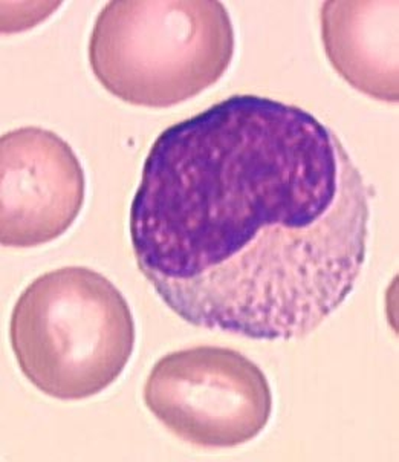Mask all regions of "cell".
I'll use <instances>...</instances> for the list:
<instances>
[{"instance_id": "5b68a950", "label": "cell", "mask_w": 399, "mask_h": 462, "mask_svg": "<svg viewBox=\"0 0 399 462\" xmlns=\"http://www.w3.org/2000/svg\"><path fill=\"white\" fill-rule=\"evenodd\" d=\"M2 226L6 248H32L65 235L85 204L79 156L55 132L21 127L0 138Z\"/></svg>"}, {"instance_id": "3957f363", "label": "cell", "mask_w": 399, "mask_h": 462, "mask_svg": "<svg viewBox=\"0 0 399 462\" xmlns=\"http://www.w3.org/2000/svg\"><path fill=\"white\" fill-rule=\"evenodd\" d=\"M135 340L125 296L86 266L37 277L11 312V347L21 371L41 393L63 402L94 397L114 384Z\"/></svg>"}, {"instance_id": "6da1fadb", "label": "cell", "mask_w": 399, "mask_h": 462, "mask_svg": "<svg viewBox=\"0 0 399 462\" xmlns=\"http://www.w3.org/2000/svg\"><path fill=\"white\" fill-rule=\"evenodd\" d=\"M369 198L349 152L311 112L231 96L150 147L130 241L140 272L190 325L300 340L361 277Z\"/></svg>"}, {"instance_id": "277c9868", "label": "cell", "mask_w": 399, "mask_h": 462, "mask_svg": "<svg viewBox=\"0 0 399 462\" xmlns=\"http://www.w3.org/2000/svg\"><path fill=\"white\" fill-rule=\"evenodd\" d=\"M150 412L182 441L237 448L264 432L273 413L270 383L244 354L220 346L172 352L144 384Z\"/></svg>"}, {"instance_id": "7a4b0ae2", "label": "cell", "mask_w": 399, "mask_h": 462, "mask_svg": "<svg viewBox=\"0 0 399 462\" xmlns=\"http://www.w3.org/2000/svg\"><path fill=\"white\" fill-rule=\"evenodd\" d=\"M235 50L219 0H112L95 21L89 65L121 101L164 109L216 85Z\"/></svg>"}, {"instance_id": "8992f818", "label": "cell", "mask_w": 399, "mask_h": 462, "mask_svg": "<svg viewBox=\"0 0 399 462\" xmlns=\"http://www.w3.org/2000/svg\"><path fill=\"white\" fill-rule=\"evenodd\" d=\"M398 0H328L321 41L335 72L375 100L398 103Z\"/></svg>"}]
</instances>
